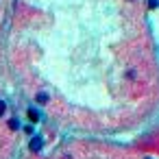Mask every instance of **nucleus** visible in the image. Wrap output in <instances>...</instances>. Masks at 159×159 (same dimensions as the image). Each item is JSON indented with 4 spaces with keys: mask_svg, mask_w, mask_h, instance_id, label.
Returning <instances> with one entry per match:
<instances>
[{
    "mask_svg": "<svg viewBox=\"0 0 159 159\" xmlns=\"http://www.w3.org/2000/svg\"><path fill=\"white\" fill-rule=\"evenodd\" d=\"M42 146H44V139H42V137H33V139H31V150H33V152L42 150Z\"/></svg>",
    "mask_w": 159,
    "mask_h": 159,
    "instance_id": "f257e3e1",
    "label": "nucleus"
},
{
    "mask_svg": "<svg viewBox=\"0 0 159 159\" xmlns=\"http://www.w3.org/2000/svg\"><path fill=\"white\" fill-rule=\"evenodd\" d=\"M29 118H31L33 122H37V120H39V113H37L35 109H29Z\"/></svg>",
    "mask_w": 159,
    "mask_h": 159,
    "instance_id": "f03ea898",
    "label": "nucleus"
},
{
    "mask_svg": "<svg viewBox=\"0 0 159 159\" xmlns=\"http://www.w3.org/2000/svg\"><path fill=\"white\" fill-rule=\"evenodd\" d=\"M5 111H7V102H5V100H0V118L5 116Z\"/></svg>",
    "mask_w": 159,
    "mask_h": 159,
    "instance_id": "7ed1b4c3",
    "label": "nucleus"
},
{
    "mask_svg": "<svg viewBox=\"0 0 159 159\" xmlns=\"http://www.w3.org/2000/svg\"><path fill=\"white\" fill-rule=\"evenodd\" d=\"M37 102H42V105L48 102V94H39V96H37Z\"/></svg>",
    "mask_w": 159,
    "mask_h": 159,
    "instance_id": "20e7f679",
    "label": "nucleus"
}]
</instances>
